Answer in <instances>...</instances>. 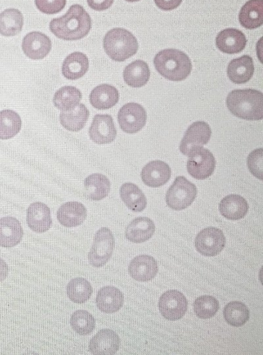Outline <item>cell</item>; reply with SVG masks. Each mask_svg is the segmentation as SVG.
<instances>
[{
	"instance_id": "obj_22",
	"label": "cell",
	"mask_w": 263,
	"mask_h": 355,
	"mask_svg": "<svg viewBox=\"0 0 263 355\" xmlns=\"http://www.w3.org/2000/svg\"><path fill=\"white\" fill-rule=\"evenodd\" d=\"M255 71L253 60L244 55L235 58L228 66V77L235 84H245L251 80Z\"/></svg>"
},
{
	"instance_id": "obj_3",
	"label": "cell",
	"mask_w": 263,
	"mask_h": 355,
	"mask_svg": "<svg viewBox=\"0 0 263 355\" xmlns=\"http://www.w3.org/2000/svg\"><path fill=\"white\" fill-rule=\"evenodd\" d=\"M155 69L161 76L172 82H181L190 76L192 64L184 52L176 49L160 51L154 60Z\"/></svg>"
},
{
	"instance_id": "obj_31",
	"label": "cell",
	"mask_w": 263,
	"mask_h": 355,
	"mask_svg": "<svg viewBox=\"0 0 263 355\" xmlns=\"http://www.w3.org/2000/svg\"><path fill=\"white\" fill-rule=\"evenodd\" d=\"M24 23L22 12L17 9H8L0 13V35L13 37L22 31Z\"/></svg>"
},
{
	"instance_id": "obj_36",
	"label": "cell",
	"mask_w": 263,
	"mask_h": 355,
	"mask_svg": "<svg viewBox=\"0 0 263 355\" xmlns=\"http://www.w3.org/2000/svg\"><path fill=\"white\" fill-rule=\"evenodd\" d=\"M224 316L229 325L239 327L248 322L251 313L245 304L233 301L225 306Z\"/></svg>"
},
{
	"instance_id": "obj_35",
	"label": "cell",
	"mask_w": 263,
	"mask_h": 355,
	"mask_svg": "<svg viewBox=\"0 0 263 355\" xmlns=\"http://www.w3.org/2000/svg\"><path fill=\"white\" fill-rule=\"evenodd\" d=\"M92 293V286L84 278L73 279L66 286L67 296L75 304H84L91 298Z\"/></svg>"
},
{
	"instance_id": "obj_39",
	"label": "cell",
	"mask_w": 263,
	"mask_h": 355,
	"mask_svg": "<svg viewBox=\"0 0 263 355\" xmlns=\"http://www.w3.org/2000/svg\"><path fill=\"white\" fill-rule=\"evenodd\" d=\"M248 168L255 178L263 179V150H255L247 159Z\"/></svg>"
},
{
	"instance_id": "obj_42",
	"label": "cell",
	"mask_w": 263,
	"mask_h": 355,
	"mask_svg": "<svg viewBox=\"0 0 263 355\" xmlns=\"http://www.w3.org/2000/svg\"><path fill=\"white\" fill-rule=\"evenodd\" d=\"M154 2L161 10L170 11L176 9L182 0H154Z\"/></svg>"
},
{
	"instance_id": "obj_5",
	"label": "cell",
	"mask_w": 263,
	"mask_h": 355,
	"mask_svg": "<svg viewBox=\"0 0 263 355\" xmlns=\"http://www.w3.org/2000/svg\"><path fill=\"white\" fill-rule=\"evenodd\" d=\"M197 196V187L185 177H178L166 193V203L175 211L187 209Z\"/></svg>"
},
{
	"instance_id": "obj_38",
	"label": "cell",
	"mask_w": 263,
	"mask_h": 355,
	"mask_svg": "<svg viewBox=\"0 0 263 355\" xmlns=\"http://www.w3.org/2000/svg\"><path fill=\"white\" fill-rule=\"evenodd\" d=\"M193 306L197 316L203 320L213 318L220 307L219 301L212 296H201L197 298Z\"/></svg>"
},
{
	"instance_id": "obj_40",
	"label": "cell",
	"mask_w": 263,
	"mask_h": 355,
	"mask_svg": "<svg viewBox=\"0 0 263 355\" xmlns=\"http://www.w3.org/2000/svg\"><path fill=\"white\" fill-rule=\"evenodd\" d=\"M66 0H35L37 9L45 15H56L65 8Z\"/></svg>"
},
{
	"instance_id": "obj_18",
	"label": "cell",
	"mask_w": 263,
	"mask_h": 355,
	"mask_svg": "<svg viewBox=\"0 0 263 355\" xmlns=\"http://www.w3.org/2000/svg\"><path fill=\"white\" fill-rule=\"evenodd\" d=\"M246 38L242 31L228 28L221 31L217 37V48L228 55L238 53L244 51L246 45Z\"/></svg>"
},
{
	"instance_id": "obj_28",
	"label": "cell",
	"mask_w": 263,
	"mask_h": 355,
	"mask_svg": "<svg viewBox=\"0 0 263 355\" xmlns=\"http://www.w3.org/2000/svg\"><path fill=\"white\" fill-rule=\"evenodd\" d=\"M90 116V112L85 105L79 104L71 111L62 112L60 122L64 128L71 132H79L85 126Z\"/></svg>"
},
{
	"instance_id": "obj_21",
	"label": "cell",
	"mask_w": 263,
	"mask_h": 355,
	"mask_svg": "<svg viewBox=\"0 0 263 355\" xmlns=\"http://www.w3.org/2000/svg\"><path fill=\"white\" fill-rule=\"evenodd\" d=\"M124 295L118 288L105 286L97 295L96 303L98 309L105 313H116L124 304Z\"/></svg>"
},
{
	"instance_id": "obj_41",
	"label": "cell",
	"mask_w": 263,
	"mask_h": 355,
	"mask_svg": "<svg viewBox=\"0 0 263 355\" xmlns=\"http://www.w3.org/2000/svg\"><path fill=\"white\" fill-rule=\"evenodd\" d=\"M114 0H87L90 8L94 10L103 11L111 8Z\"/></svg>"
},
{
	"instance_id": "obj_27",
	"label": "cell",
	"mask_w": 263,
	"mask_h": 355,
	"mask_svg": "<svg viewBox=\"0 0 263 355\" xmlns=\"http://www.w3.org/2000/svg\"><path fill=\"white\" fill-rule=\"evenodd\" d=\"M239 22L244 28L253 30L263 24L262 0H249L239 13Z\"/></svg>"
},
{
	"instance_id": "obj_23",
	"label": "cell",
	"mask_w": 263,
	"mask_h": 355,
	"mask_svg": "<svg viewBox=\"0 0 263 355\" xmlns=\"http://www.w3.org/2000/svg\"><path fill=\"white\" fill-rule=\"evenodd\" d=\"M154 232L155 225L153 220L146 217H139L127 225L125 236L132 243H143L149 240Z\"/></svg>"
},
{
	"instance_id": "obj_20",
	"label": "cell",
	"mask_w": 263,
	"mask_h": 355,
	"mask_svg": "<svg viewBox=\"0 0 263 355\" xmlns=\"http://www.w3.org/2000/svg\"><path fill=\"white\" fill-rule=\"evenodd\" d=\"M24 236V230L19 220L13 217L0 218V246L12 248L17 245Z\"/></svg>"
},
{
	"instance_id": "obj_15",
	"label": "cell",
	"mask_w": 263,
	"mask_h": 355,
	"mask_svg": "<svg viewBox=\"0 0 263 355\" xmlns=\"http://www.w3.org/2000/svg\"><path fill=\"white\" fill-rule=\"evenodd\" d=\"M26 223L37 233L48 231L53 224L50 207L42 202L31 204L26 213Z\"/></svg>"
},
{
	"instance_id": "obj_12",
	"label": "cell",
	"mask_w": 263,
	"mask_h": 355,
	"mask_svg": "<svg viewBox=\"0 0 263 355\" xmlns=\"http://www.w3.org/2000/svg\"><path fill=\"white\" fill-rule=\"evenodd\" d=\"M212 137V130L203 121L194 123L187 130L180 144V151L187 156L194 146H202L208 143Z\"/></svg>"
},
{
	"instance_id": "obj_30",
	"label": "cell",
	"mask_w": 263,
	"mask_h": 355,
	"mask_svg": "<svg viewBox=\"0 0 263 355\" xmlns=\"http://www.w3.org/2000/svg\"><path fill=\"white\" fill-rule=\"evenodd\" d=\"M120 196L128 209L134 212H141L146 209V197L136 184H124L120 187Z\"/></svg>"
},
{
	"instance_id": "obj_29",
	"label": "cell",
	"mask_w": 263,
	"mask_h": 355,
	"mask_svg": "<svg viewBox=\"0 0 263 355\" xmlns=\"http://www.w3.org/2000/svg\"><path fill=\"white\" fill-rule=\"evenodd\" d=\"M84 191L87 198L92 200H103L110 193V180L103 174H91L84 180Z\"/></svg>"
},
{
	"instance_id": "obj_1",
	"label": "cell",
	"mask_w": 263,
	"mask_h": 355,
	"mask_svg": "<svg viewBox=\"0 0 263 355\" xmlns=\"http://www.w3.org/2000/svg\"><path fill=\"white\" fill-rule=\"evenodd\" d=\"M91 26L89 13L83 6L75 4L71 6L64 16L52 19L50 29L53 35L64 41H78L89 35Z\"/></svg>"
},
{
	"instance_id": "obj_9",
	"label": "cell",
	"mask_w": 263,
	"mask_h": 355,
	"mask_svg": "<svg viewBox=\"0 0 263 355\" xmlns=\"http://www.w3.org/2000/svg\"><path fill=\"white\" fill-rule=\"evenodd\" d=\"M120 129L128 134H134L143 129L147 122V112L140 104H125L118 115Z\"/></svg>"
},
{
	"instance_id": "obj_33",
	"label": "cell",
	"mask_w": 263,
	"mask_h": 355,
	"mask_svg": "<svg viewBox=\"0 0 263 355\" xmlns=\"http://www.w3.org/2000/svg\"><path fill=\"white\" fill-rule=\"evenodd\" d=\"M82 99V93L73 86H64L55 93L53 98V105L62 112L76 108Z\"/></svg>"
},
{
	"instance_id": "obj_19",
	"label": "cell",
	"mask_w": 263,
	"mask_h": 355,
	"mask_svg": "<svg viewBox=\"0 0 263 355\" xmlns=\"http://www.w3.org/2000/svg\"><path fill=\"white\" fill-rule=\"evenodd\" d=\"M87 216L85 206L80 202H70L60 206L57 217L59 223L66 227H78L84 223Z\"/></svg>"
},
{
	"instance_id": "obj_14",
	"label": "cell",
	"mask_w": 263,
	"mask_h": 355,
	"mask_svg": "<svg viewBox=\"0 0 263 355\" xmlns=\"http://www.w3.org/2000/svg\"><path fill=\"white\" fill-rule=\"evenodd\" d=\"M131 277L139 282H148L158 272L157 261L147 254H140L132 260L128 267Z\"/></svg>"
},
{
	"instance_id": "obj_13",
	"label": "cell",
	"mask_w": 263,
	"mask_h": 355,
	"mask_svg": "<svg viewBox=\"0 0 263 355\" xmlns=\"http://www.w3.org/2000/svg\"><path fill=\"white\" fill-rule=\"evenodd\" d=\"M22 49L32 60H42L49 55L52 49L51 39L44 33L35 31L26 35L22 43Z\"/></svg>"
},
{
	"instance_id": "obj_26",
	"label": "cell",
	"mask_w": 263,
	"mask_h": 355,
	"mask_svg": "<svg viewBox=\"0 0 263 355\" xmlns=\"http://www.w3.org/2000/svg\"><path fill=\"white\" fill-rule=\"evenodd\" d=\"M89 69V60L82 52H73L67 56L62 65L63 76L69 80L82 78Z\"/></svg>"
},
{
	"instance_id": "obj_2",
	"label": "cell",
	"mask_w": 263,
	"mask_h": 355,
	"mask_svg": "<svg viewBox=\"0 0 263 355\" xmlns=\"http://www.w3.org/2000/svg\"><path fill=\"white\" fill-rule=\"evenodd\" d=\"M226 104L236 117L257 121L263 119V94L255 89H237L228 94Z\"/></svg>"
},
{
	"instance_id": "obj_10",
	"label": "cell",
	"mask_w": 263,
	"mask_h": 355,
	"mask_svg": "<svg viewBox=\"0 0 263 355\" xmlns=\"http://www.w3.org/2000/svg\"><path fill=\"white\" fill-rule=\"evenodd\" d=\"M158 308L161 315L171 321L181 319L188 310V300L185 295L178 291H167L159 300Z\"/></svg>"
},
{
	"instance_id": "obj_17",
	"label": "cell",
	"mask_w": 263,
	"mask_h": 355,
	"mask_svg": "<svg viewBox=\"0 0 263 355\" xmlns=\"http://www.w3.org/2000/svg\"><path fill=\"white\" fill-rule=\"evenodd\" d=\"M120 346L118 335L112 330L100 331L90 341L89 350L93 354H114Z\"/></svg>"
},
{
	"instance_id": "obj_34",
	"label": "cell",
	"mask_w": 263,
	"mask_h": 355,
	"mask_svg": "<svg viewBox=\"0 0 263 355\" xmlns=\"http://www.w3.org/2000/svg\"><path fill=\"white\" fill-rule=\"evenodd\" d=\"M22 120L15 111L6 110L0 112V139H12L21 130Z\"/></svg>"
},
{
	"instance_id": "obj_6",
	"label": "cell",
	"mask_w": 263,
	"mask_h": 355,
	"mask_svg": "<svg viewBox=\"0 0 263 355\" xmlns=\"http://www.w3.org/2000/svg\"><path fill=\"white\" fill-rule=\"evenodd\" d=\"M187 156V170L192 178L205 180L212 175L217 162L210 151L201 146H194Z\"/></svg>"
},
{
	"instance_id": "obj_4",
	"label": "cell",
	"mask_w": 263,
	"mask_h": 355,
	"mask_svg": "<svg viewBox=\"0 0 263 355\" xmlns=\"http://www.w3.org/2000/svg\"><path fill=\"white\" fill-rule=\"evenodd\" d=\"M104 49L113 61L121 62L136 55L138 43L130 31L114 28L107 33L104 38Z\"/></svg>"
},
{
	"instance_id": "obj_44",
	"label": "cell",
	"mask_w": 263,
	"mask_h": 355,
	"mask_svg": "<svg viewBox=\"0 0 263 355\" xmlns=\"http://www.w3.org/2000/svg\"><path fill=\"white\" fill-rule=\"evenodd\" d=\"M127 2H138L139 0H126Z\"/></svg>"
},
{
	"instance_id": "obj_8",
	"label": "cell",
	"mask_w": 263,
	"mask_h": 355,
	"mask_svg": "<svg viewBox=\"0 0 263 355\" xmlns=\"http://www.w3.org/2000/svg\"><path fill=\"white\" fill-rule=\"evenodd\" d=\"M226 243L224 233L214 227L201 230L194 240L195 249L202 256L208 257L217 256L224 250Z\"/></svg>"
},
{
	"instance_id": "obj_43",
	"label": "cell",
	"mask_w": 263,
	"mask_h": 355,
	"mask_svg": "<svg viewBox=\"0 0 263 355\" xmlns=\"http://www.w3.org/2000/svg\"><path fill=\"white\" fill-rule=\"evenodd\" d=\"M9 268L5 261L0 258V282L5 280L8 276Z\"/></svg>"
},
{
	"instance_id": "obj_24",
	"label": "cell",
	"mask_w": 263,
	"mask_h": 355,
	"mask_svg": "<svg viewBox=\"0 0 263 355\" xmlns=\"http://www.w3.org/2000/svg\"><path fill=\"white\" fill-rule=\"evenodd\" d=\"M119 101V92L116 87L103 84L94 88L90 95V103L93 108L105 110L112 108Z\"/></svg>"
},
{
	"instance_id": "obj_25",
	"label": "cell",
	"mask_w": 263,
	"mask_h": 355,
	"mask_svg": "<svg viewBox=\"0 0 263 355\" xmlns=\"http://www.w3.org/2000/svg\"><path fill=\"white\" fill-rule=\"evenodd\" d=\"M248 204L244 198L238 194H230L221 200L219 209L222 216L228 220L244 218L248 211Z\"/></svg>"
},
{
	"instance_id": "obj_16",
	"label": "cell",
	"mask_w": 263,
	"mask_h": 355,
	"mask_svg": "<svg viewBox=\"0 0 263 355\" xmlns=\"http://www.w3.org/2000/svg\"><path fill=\"white\" fill-rule=\"evenodd\" d=\"M172 176L170 166L161 160H154L144 166L141 171V179L148 187H160L168 182Z\"/></svg>"
},
{
	"instance_id": "obj_11",
	"label": "cell",
	"mask_w": 263,
	"mask_h": 355,
	"mask_svg": "<svg viewBox=\"0 0 263 355\" xmlns=\"http://www.w3.org/2000/svg\"><path fill=\"white\" fill-rule=\"evenodd\" d=\"M90 138L93 142L100 144H109L117 137V130L113 118L107 114H98L93 117L89 130Z\"/></svg>"
},
{
	"instance_id": "obj_32",
	"label": "cell",
	"mask_w": 263,
	"mask_h": 355,
	"mask_svg": "<svg viewBox=\"0 0 263 355\" xmlns=\"http://www.w3.org/2000/svg\"><path fill=\"white\" fill-rule=\"evenodd\" d=\"M150 76L149 67L140 60L127 65L124 71L125 82L133 88H140L145 85Z\"/></svg>"
},
{
	"instance_id": "obj_7",
	"label": "cell",
	"mask_w": 263,
	"mask_h": 355,
	"mask_svg": "<svg viewBox=\"0 0 263 355\" xmlns=\"http://www.w3.org/2000/svg\"><path fill=\"white\" fill-rule=\"evenodd\" d=\"M116 247L114 234L107 227L98 231L93 239V243L89 254L91 266L96 268L104 266L111 259Z\"/></svg>"
},
{
	"instance_id": "obj_37",
	"label": "cell",
	"mask_w": 263,
	"mask_h": 355,
	"mask_svg": "<svg viewBox=\"0 0 263 355\" xmlns=\"http://www.w3.org/2000/svg\"><path fill=\"white\" fill-rule=\"evenodd\" d=\"M71 325L73 330L82 336L91 334L96 328V319L86 311H77L72 314Z\"/></svg>"
}]
</instances>
